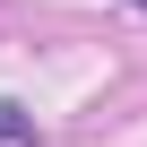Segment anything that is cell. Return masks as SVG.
I'll use <instances>...</instances> for the list:
<instances>
[{"label": "cell", "mask_w": 147, "mask_h": 147, "mask_svg": "<svg viewBox=\"0 0 147 147\" xmlns=\"http://www.w3.org/2000/svg\"><path fill=\"white\" fill-rule=\"evenodd\" d=\"M130 9H147V0H130Z\"/></svg>", "instance_id": "7a4b0ae2"}, {"label": "cell", "mask_w": 147, "mask_h": 147, "mask_svg": "<svg viewBox=\"0 0 147 147\" xmlns=\"http://www.w3.org/2000/svg\"><path fill=\"white\" fill-rule=\"evenodd\" d=\"M9 138H26V113H18V104H0V147H9Z\"/></svg>", "instance_id": "6da1fadb"}]
</instances>
